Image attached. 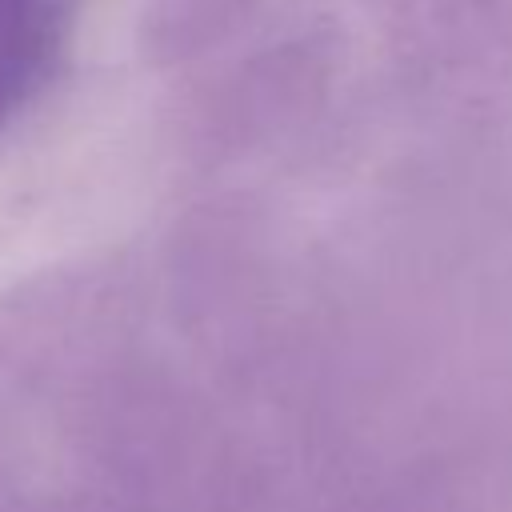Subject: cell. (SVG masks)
I'll return each mask as SVG.
<instances>
[{"label": "cell", "instance_id": "1", "mask_svg": "<svg viewBox=\"0 0 512 512\" xmlns=\"http://www.w3.org/2000/svg\"><path fill=\"white\" fill-rule=\"evenodd\" d=\"M52 44V0H0V120L24 100Z\"/></svg>", "mask_w": 512, "mask_h": 512}]
</instances>
